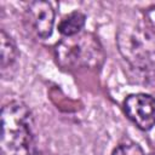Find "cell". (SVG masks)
<instances>
[{"instance_id": "1", "label": "cell", "mask_w": 155, "mask_h": 155, "mask_svg": "<svg viewBox=\"0 0 155 155\" xmlns=\"http://www.w3.org/2000/svg\"><path fill=\"white\" fill-rule=\"evenodd\" d=\"M33 116L29 108L18 101L10 102L1 111V155H33Z\"/></svg>"}, {"instance_id": "7", "label": "cell", "mask_w": 155, "mask_h": 155, "mask_svg": "<svg viewBox=\"0 0 155 155\" xmlns=\"http://www.w3.org/2000/svg\"><path fill=\"white\" fill-rule=\"evenodd\" d=\"M85 22H86L85 15L81 13L80 11H74L61 19L58 24V30L64 36L76 35L81 33V29L84 28Z\"/></svg>"}, {"instance_id": "2", "label": "cell", "mask_w": 155, "mask_h": 155, "mask_svg": "<svg viewBox=\"0 0 155 155\" xmlns=\"http://www.w3.org/2000/svg\"><path fill=\"white\" fill-rule=\"evenodd\" d=\"M57 64L65 70L97 69L105 59V52L98 38L88 31L63 38L54 47Z\"/></svg>"}, {"instance_id": "4", "label": "cell", "mask_w": 155, "mask_h": 155, "mask_svg": "<svg viewBox=\"0 0 155 155\" xmlns=\"http://www.w3.org/2000/svg\"><path fill=\"white\" fill-rule=\"evenodd\" d=\"M143 36H140L137 31H121L119 34V46L121 53L131 61V63L139 68L149 69V71L154 70L150 67L155 65V62L153 61V52L148 46V41L142 40Z\"/></svg>"}, {"instance_id": "9", "label": "cell", "mask_w": 155, "mask_h": 155, "mask_svg": "<svg viewBox=\"0 0 155 155\" xmlns=\"http://www.w3.org/2000/svg\"><path fill=\"white\" fill-rule=\"evenodd\" d=\"M145 85L148 86V90L151 92V96L155 98V69L148 73Z\"/></svg>"}, {"instance_id": "5", "label": "cell", "mask_w": 155, "mask_h": 155, "mask_svg": "<svg viewBox=\"0 0 155 155\" xmlns=\"http://www.w3.org/2000/svg\"><path fill=\"white\" fill-rule=\"evenodd\" d=\"M24 21L28 29L40 39H47L52 34L54 10L47 1H33L28 5Z\"/></svg>"}, {"instance_id": "8", "label": "cell", "mask_w": 155, "mask_h": 155, "mask_svg": "<svg viewBox=\"0 0 155 155\" xmlns=\"http://www.w3.org/2000/svg\"><path fill=\"white\" fill-rule=\"evenodd\" d=\"M111 155H144V153L137 143H124L115 148Z\"/></svg>"}, {"instance_id": "10", "label": "cell", "mask_w": 155, "mask_h": 155, "mask_svg": "<svg viewBox=\"0 0 155 155\" xmlns=\"http://www.w3.org/2000/svg\"><path fill=\"white\" fill-rule=\"evenodd\" d=\"M149 155H155V153H151V154H149Z\"/></svg>"}, {"instance_id": "3", "label": "cell", "mask_w": 155, "mask_h": 155, "mask_svg": "<svg viewBox=\"0 0 155 155\" xmlns=\"http://www.w3.org/2000/svg\"><path fill=\"white\" fill-rule=\"evenodd\" d=\"M124 107L128 119L140 130L148 131L155 125V98L151 94H130Z\"/></svg>"}, {"instance_id": "6", "label": "cell", "mask_w": 155, "mask_h": 155, "mask_svg": "<svg viewBox=\"0 0 155 155\" xmlns=\"http://www.w3.org/2000/svg\"><path fill=\"white\" fill-rule=\"evenodd\" d=\"M0 51H1V73L5 75L6 70L15 67L18 58V50L13 39L6 34L5 30L0 31Z\"/></svg>"}]
</instances>
